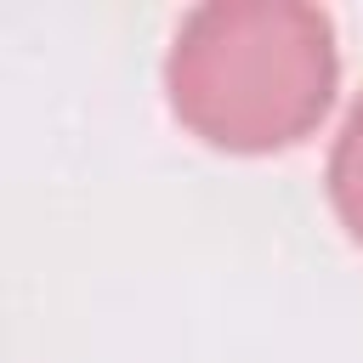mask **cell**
<instances>
[{
  "label": "cell",
  "mask_w": 363,
  "mask_h": 363,
  "mask_svg": "<svg viewBox=\"0 0 363 363\" xmlns=\"http://www.w3.org/2000/svg\"><path fill=\"white\" fill-rule=\"evenodd\" d=\"M335 23L301 0L193 6L164 57L170 113L221 153H284L335 102Z\"/></svg>",
  "instance_id": "obj_1"
},
{
  "label": "cell",
  "mask_w": 363,
  "mask_h": 363,
  "mask_svg": "<svg viewBox=\"0 0 363 363\" xmlns=\"http://www.w3.org/2000/svg\"><path fill=\"white\" fill-rule=\"evenodd\" d=\"M323 182H329V204H335L340 227L363 244V96L340 119V136L329 147V176Z\"/></svg>",
  "instance_id": "obj_2"
}]
</instances>
